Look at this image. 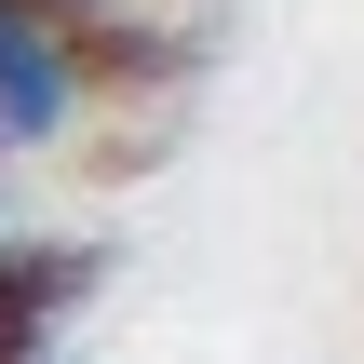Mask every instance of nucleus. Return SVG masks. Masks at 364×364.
Segmentation results:
<instances>
[{
	"mask_svg": "<svg viewBox=\"0 0 364 364\" xmlns=\"http://www.w3.org/2000/svg\"><path fill=\"white\" fill-rule=\"evenodd\" d=\"M81 108H95V41L41 0H0V122H14V149L68 135Z\"/></svg>",
	"mask_w": 364,
	"mask_h": 364,
	"instance_id": "1",
	"label": "nucleus"
},
{
	"mask_svg": "<svg viewBox=\"0 0 364 364\" xmlns=\"http://www.w3.org/2000/svg\"><path fill=\"white\" fill-rule=\"evenodd\" d=\"M81 297V257L68 243H0V364H41L54 311Z\"/></svg>",
	"mask_w": 364,
	"mask_h": 364,
	"instance_id": "2",
	"label": "nucleus"
},
{
	"mask_svg": "<svg viewBox=\"0 0 364 364\" xmlns=\"http://www.w3.org/2000/svg\"><path fill=\"white\" fill-rule=\"evenodd\" d=\"M41 14H68V27H81V41H95V0H41Z\"/></svg>",
	"mask_w": 364,
	"mask_h": 364,
	"instance_id": "3",
	"label": "nucleus"
},
{
	"mask_svg": "<svg viewBox=\"0 0 364 364\" xmlns=\"http://www.w3.org/2000/svg\"><path fill=\"white\" fill-rule=\"evenodd\" d=\"M0 162H14V122H0Z\"/></svg>",
	"mask_w": 364,
	"mask_h": 364,
	"instance_id": "4",
	"label": "nucleus"
}]
</instances>
